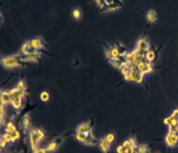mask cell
I'll return each instance as SVG.
<instances>
[{
    "mask_svg": "<svg viewBox=\"0 0 178 153\" xmlns=\"http://www.w3.org/2000/svg\"><path fill=\"white\" fill-rule=\"evenodd\" d=\"M1 64L5 68H13L16 66H20V58L17 56L5 57L1 59Z\"/></svg>",
    "mask_w": 178,
    "mask_h": 153,
    "instance_id": "1",
    "label": "cell"
},
{
    "mask_svg": "<svg viewBox=\"0 0 178 153\" xmlns=\"http://www.w3.org/2000/svg\"><path fill=\"white\" fill-rule=\"evenodd\" d=\"M29 141H30V145L31 150L33 151H37L38 149V139L37 138V134H36V129H31L29 131Z\"/></svg>",
    "mask_w": 178,
    "mask_h": 153,
    "instance_id": "2",
    "label": "cell"
},
{
    "mask_svg": "<svg viewBox=\"0 0 178 153\" xmlns=\"http://www.w3.org/2000/svg\"><path fill=\"white\" fill-rule=\"evenodd\" d=\"M164 140L169 147H175L178 144V135L176 133H167Z\"/></svg>",
    "mask_w": 178,
    "mask_h": 153,
    "instance_id": "3",
    "label": "cell"
},
{
    "mask_svg": "<svg viewBox=\"0 0 178 153\" xmlns=\"http://www.w3.org/2000/svg\"><path fill=\"white\" fill-rule=\"evenodd\" d=\"M136 49H138L142 52H146L147 51L149 50V44H148L147 38H139L136 41Z\"/></svg>",
    "mask_w": 178,
    "mask_h": 153,
    "instance_id": "4",
    "label": "cell"
},
{
    "mask_svg": "<svg viewBox=\"0 0 178 153\" xmlns=\"http://www.w3.org/2000/svg\"><path fill=\"white\" fill-rule=\"evenodd\" d=\"M0 102L3 105H7L11 103V98L9 91H1L0 92Z\"/></svg>",
    "mask_w": 178,
    "mask_h": 153,
    "instance_id": "5",
    "label": "cell"
},
{
    "mask_svg": "<svg viewBox=\"0 0 178 153\" xmlns=\"http://www.w3.org/2000/svg\"><path fill=\"white\" fill-rule=\"evenodd\" d=\"M39 58V53L36 51H31L30 53L25 55L23 58H20V61H30L37 62Z\"/></svg>",
    "mask_w": 178,
    "mask_h": 153,
    "instance_id": "6",
    "label": "cell"
},
{
    "mask_svg": "<svg viewBox=\"0 0 178 153\" xmlns=\"http://www.w3.org/2000/svg\"><path fill=\"white\" fill-rule=\"evenodd\" d=\"M30 44L31 48H32V51L38 52V50L41 49L43 46V41L41 40V38H34L30 40Z\"/></svg>",
    "mask_w": 178,
    "mask_h": 153,
    "instance_id": "7",
    "label": "cell"
},
{
    "mask_svg": "<svg viewBox=\"0 0 178 153\" xmlns=\"http://www.w3.org/2000/svg\"><path fill=\"white\" fill-rule=\"evenodd\" d=\"M91 130V125L89 123H80L77 129H76V133H81V134H84L85 132Z\"/></svg>",
    "mask_w": 178,
    "mask_h": 153,
    "instance_id": "8",
    "label": "cell"
},
{
    "mask_svg": "<svg viewBox=\"0 0 178 153\" xmlns=\"http://www.w3.org/2000/svg\"><path fill=\"white\" fill-rule=\"evenodd\" d=\"M16 88L18 90V92H19V96L23 98L26 95V92H25V84L23 80H19L17 82V84L16 85Z\"/></svg>",
    "mask_w": 178,
    "mask_h": 153,
    "instance_id": "9",
    "label": "cell"
},
{
    "mask_svg": "<svg viewBox=\"0 0 178 153\" xmlns=\"http://www.w3.org/2000/svg\"><path fill=\"white\" fill-rule=\"evenodd\" d=\"M32 51V48L30 46V41H26L23 44L21 47H20V52L23 54V56L27 55L28 53H30V52Z\"/></svg>",
    "mask_w": 178,
    "mask_h": 153,
    "instance_id": "10",
    "label": "cell"
},
{
    "mask_svg": "<svg viewBox=\"0 0 178 153\" xmlns=\"http://www.w3.org/2000/svg\"><path fill=\"white\" fill-rule=\"evenodd\" d=\"M110 145L111 144H109V142L104 138H101V140L99 141V147H100L101 151L104 153H107V151H109Z\"/></svg>",
    "mask_w": 178,
    "mask_h": 153,
    "instance_id": "11",
    "label": "cell"
},
{
    "mask_svg": "<svg viewBox=\"0 0 178 153\" xmlns=\"http://www.w3.org/2000/svg\"><path fill=\"white\" fill-rule=\"evenodd\" d=\"M11 106L13 109H15L17 111L20 110L23 106V98H17L16 99L12 100L11 103Z\"/></svg>",
    "mask_w": 178,
    "mask_h": 153,
    "instance_id": "12",
    "label": "cell"
},
{
    "mask_svg": "<svg viewBox=\"0 0 178 153\" xmlns=\"http://www.w3.org/2000/svg\"><path fill=\"white\" fill-rule=\"evenodd\" d=\"M17 130V127H16V125L12 122H8L6 123V125H5V132L10 133L11 135L14 132H16Z\"/></svg>",
    "mask_w": 178,
    "mask_h": 153,
    "instance_id": "13",
    "label": "cell"
},
{
    "mask_svg": "<svg viewBox=\"0 0 178 153\" xmlns=\"http://www.w3.org/2000/svg\"><path fill=\"white\" fill-rule=\"evenodd\" d=\"M146 17H147V19H148V22L153 23V22H155V21H156V18H157L156 12L154 11V10H150V11H148V12H147V14H146Z\"/></svg>",
    "mask_w": 178,
    "mask_h": 153,
    "instance_id": "14",
    "label": "cell"
},
{
    "mask_svg": "<svg viewBox=\"0 0 178 153\" xmlns=\"http://www.w3.org/2000/svg\"><path fill=\"white\" fill-rule=\"evenodd\" d=\"M59 138H58V140H56V141H53V142H51L48 145L46 146L45 148H46V151H47V152H52V151H54L56 149H57V147L58 145V140Z\"/></svg>",
    "mask_w": 178,
    "mask_h": 153,
    "instance_id": "15",
    "label": "cell"
},
{
    "mask_svg": "<svg viewBox=\"0 0 178 153\" xmlns=\"http://www.w3.org/2000/svg\"><path fill=\"white\" fill-rule=\"evenodd\" d=\"M1 138H3L7 144H12V143L16 142V140L13 138L12 135L10 134V133H6V132L3 133V134L1 135Z\"/></svg>",
    "mask_w": 178,
    "mask_h": 153,
    "instance_id": "16",
    "label": "cell"
},
{
    "mask_svg": "<svg viewBox=\"0 0 178 153\" xmlns=\"http://www.w3.org/2000/svg\"><path fill=\"white\" fill-rule=\"evenodd\" d=\"M145 57H146V61L148 62V63H151L156 58L155 52L152 51V50H148V51H147L145 52Z\"/></svg>",
    "mask_w": 178,
    "mask_h": 153,
    "instance_id": "17",
    "label": "cell"
},
{
    "mask_svg": "<svg viewBox=\"0 0 178 153\" xmlns=\"http://www.w3.org/2000/svg\"><path fill=\"white\" fill-rule=\"evenodd\" d=\"M111 50L112 56L114 58H118L119 57H121V51L118 46H111Z\"/></svg>",
    "mask_w": 178,
    "mask_h": 153,
    "instance_id": "18",
    "label": "cell"
},
{
    "mask_svg": "<svg viewBox=\"0 0 178 153\" xmlns=\"http://www.w3.org/2000/svg\"><path fill=\"white\" fill-rule=\"evenodd\" d=\"M83 144L85 145H97V141H96V139L94 138V136L91 135V136H89V137H86L85 138V141H84Z\"/></svg>",
    "mask_w": 178,
    "mask_h": 153,
    "instance_id": "19",
    "label": "cell"
},
{
    "mask_svg": "<svg viewBox=\"0 0 178 153\" xmlns=\"http://www.w3.org/2000/svg\"><path fill=\"white\" fill-rule=\"evenodd\" d=\"M123 61L120 58H115L114 60L111 61V64L115 68L121 70L123 68Z\"/></svg>",
    "mask_w": 178,
    "mask_h": 153,
    "instance_id": "20",
    "label": "cell"
},
{
    "mask_svg": "<svg viewBox=\"0 0 178 153\" xmlns=\"http://www.w3.org/2000/svg\"><path fill=\"white\" fill-rule=\"evenodd\" d=\"M152 70H153L152 64L147 62V63H146V65H145V68L142 70L141 73L143 75V76H144V75H147V74H149L150 72H152Z\"/></svg>",
    "mask_w": 178,
    "mask_h": 153,
    "instance_id": "21",
    "label": "cell"
},
{
    "mask_svg": "<svg viewBox=\"0 0 178 153\" xmlns=\"http://www.w3.org/2000/svg\"><path fill=\"white\" fill-rule=\"evenodd\" d=\"M9 92H10V94H11V101H12V100L16 99V98H21V97L19 96V92H18V90H17L16 87L12 88V89H11Z\"/></svg>",
    "mask_w": 178,
    "mask_h": 153,
    "instance_id": "22",
    "label": "cell"
},
{
    "mask_svg": "<svg viewBox=\"0 0 178 153\" xmlns=\"http://www.w3.org/2000/svg\"><path fill=\"white\" fill-rule=\"evenodd\" d=\"M21 124H22L23 128L24 130H26V129L29 128V126H30V118L28 117L27 115L24 116L22 118V120H21Z\"/></svg>",
    "mask_w": 178,
    "mask_h": 153,
    "instance_id": "23",
    "label": "cell"
},
{
    "mask_svg": "<svg viewBox=\"0 0 178 153\" xmlns=\"http://www.w3.org/2000/svg\"><path fill=\"white\" fill-rule=\"evenodd\" d=\"M40 99L43 102H48L50 99V93L47 91H43L40 93Z\"/></svg>",
    "mask_w": 178,
    "mask_h": 153,
    "instance_id": "24",
    "label": "cell"
},
{
    "mask_svg": "<svg viewBox=\"0 0 178 153\" xmlns=\"http://www.w3.org/2000/svg\"><path fill=\"white\" fill-rule=\"evenodd\" d=\"M136 72H133V71H130L127 75L123 76L124 79L126 81H135V78H136Z\"/></svg>",
    "mask_w": 178,
    "mask_h": 153,
    "instance_id": "25",
    "label": "cell"
},
{
    "mask_svg": "<svg viewBox=\"0 0 178 153\" xmlns=\"http://www.w3.org/2000/svg\"><path fill=\"white\" fill-rule=\"evenodd\" d=\"M36 129V134H37V138L38 139V141H42L44 138H45V132L44 130H42L41 129H38V128H35Z\"/></svg>",
    "mask_w": 178,
    "mask_h": 153,
    "instance_id": "26",
    "label": "cell"
},
{
    "mask_svg": "<svg viewBox=\"0 0 178 153\" xmlns=\"http://www.w3.org/2000/svg\"><path fill=\"white\" fill-rule=\"evenodd\" d=\"M105 56H106L107 59H108L110 62L115 59V58H113V56H112L111 47H107V48H105Z\"/></svg>",
    "mask_w": 178,
    "mask_h": 153,
    "instance_id": "27",
    "label": "cell"
},
{
    "mask_svg": "<svg viewBox=\"0 0 178 153\" xmlns=\"http://www.w3.org/2000/svg\"><path fill=\"white\" fill-rule=\"evenodd\" d=\"M143 79H144V76L142 74L141 72L137 71L136 74V78H135L134 82H136V84H141V83H142Z\"/></svg>",
    "mask_w": 178,
    "mask_h": 153,
    "instance_id": "28",
    "label": "cell"
},
{
    "mask_svg": "<svg viewBox=\"0 0 178 153\" xmlns=\"http://www.w3.org/2000/svg\"><path fill=\"white\" fill-rule=\"evenodd\" d=\"M136 153H148V149L146 145H139L136 148Z\"/></svg>",
    "mask_w": 178,
    "mask_h": 153,
    "instance_id": "29",
    "label": "cell"
},
{
    "mask_svg": "<svg viewBox=\"0 0 178 153\" xmlns=\"http://www.w3.org/2000/svg\"><path fill=\"white\" fill-rule=\"evenodd\" d=\"M146 63H147V61H143V60H142V61L138 62V63L136 64V69H137V71L141 72L142 70L145 68Z\"/></svg>",
    "mask_w": 178,
    "mask_h": 153,
    "instance_id": "30",
    "label": "cell"
},
{
    "mask_svg": "<svg viewBox=\"0 0 178 153\" xmlns=\"http://www.w3.org/2000/svg\"><path fill=\"white\" fill-rule=\"evenodd\" d=\"M85 138H86V137L84 136V134H81V133H76V134H75V138H76L78 142L82 143V144L84 143Z\"/></svg>",
    "mask_w": 178,
    "mask_h": 153,
    "instance_id": "31",
    "label": "cell"
},
{
    "mask_svg": "<svg viewBox=\"0 0 178 153\" xmlns=\"http://www.w3.org/2000/svg\"><path fill=\"white\" fill-rule=\"evenodd\" d=\"M72 16H73L75 19H79L81 17V11L78 8L75 9L72 11Z\"/></svg>",
    "mask_w": 178,
    "mask_h": 153,
    "instance_id": "32",
    "label": "cell"
},
{
    "mask_svg": "<svg viewBox=\"0 0 178 153\" xmlns=\"http://www.w3.org/2000/svg\"><path fill=\"white\" fill-rule=\"evenodd\" d=\"M104 138L109 142V144H111V143L114 142V140H115V135L113 133H108V134L105 135Z\"/></svg>",
    "mask_w": 178,
    "mask_h": 153,
    "instance_id": "33",
    "label": "cell"
},
{
    "mask_svg": "<svg viewBox=\"0 0 178 153\" xmlns=\"http://www.w3.org/2000/svg\"><path fill=\"white\" fill-rule=\"evenodd\" d=\"M5 105H0V120H1V124L3 125V123L5 122V118H4V116H5Z\"/></svg>",
    "mask_w": 178,
    "mask_h": 153,
    "instance_id": "34",
    "label": "cell"
},
{
    "mask_svg": "<svg viewBox=\"0 0 178 153\" xmlns=\"http://www.w3.org/2000/svg\"><path fill=\"white\" fill-rule=\"evenodd\" d=\"M170 126H173V127H177L178 126V119H176V118H175V117H172L171 116H170ZM169 125V126H170Z\"/></svg>",
    "mask_w": 178,
    "mask_h": 153,
    "instance_id": "35",
    "label": "cell"
},
{
    "mask_svg": "<svg viewBox=\"0 0 178 153\" xmlns=\"http://www.w3.org/2000/svg\"><path fill=\"white\" fill-rule=\"evenodd\" d=\"M128 140H129V142H130V147L135 148V149L136 150V148H137V145H136V140H135V139L132 138H129Z\"/></svg>",
    "mask_w": 178,
    "mask_h": 153,
    "instance_id": "36",
    "label": "cell"
},
{
    "mask_svg": "<svg viewBox=\"0 0 178 153\" xmlns=\"http://www.w3.org/2000/svg\"><path fill=\"white\" fill-rule=\"evenodd\" d=\"M123 153H136V150L132 147H129V148H124V151Z\"/></svg>",
    "mask_w": 178,
    "mask_h": 153,
    "instance_id": "37",
    "label": "cell"
},
{
    "mask_svg": "<svg viewBox=\"0 0 178 153\" xmlns=\"http://www.w3.org/2000/svg\"><path fill=\"white\" fill-rule=\"evenodd\" d=\"M12 137H13V138L15 139L16 141H17V140H18V139L20 138V137H21V135H20V132H19L18 130H17L16 132H14V133L12 134Z\"/></svg>",
    "mask_w": 178,
    "mask_h": 153,
    "instance_id": "38",
    "label": "cell"
},
{
    "mask_svg": "<svg viewBox=\"0 0 178 153\" xmlns=\"http://www.w3.org/2000/svg\"><path fill=\"white\" fill-rule=\"evenodd\" d=\"M163 123L165 124V125H170V117H166L164 119H163Z\"/></svg>",
    "mask_w": 178,
    "mask_h": 153,
    "instance_id": "39",
    "label": "cell"
},
{
    "mask_svg": "<svg viewBox=\"0 0 178 153\" xmlns=\"http://www.w3.org/2000/svg\"><path fill=\"white\" fill-rule=\"evenodd\" d=\"M123 151H124V147L123 146V145L117 147V153H123Z\"/></svg>",
    "mask_w": 178,
    "mask_h": 153,
    "instance_id": "40",
    "label": "cell"
},
{
    "mask_svg": "<svg viewBox=\"0 0 178 153\" xmlns=\"http://www.w3.org/2000/svg\"><path fill=\"white\" fill-rule=\"evenodd\" d=\"M170 116L172 117H175V118L178 119V109L174 110V111H172V113H171Z\"/></svg>",
    "mask_w": 178,
    "mask_h": 153,
    "instance_id": "41",
    "label": "cell"
},
{
    "mask_svg": "<svg viewBox=\"0 0 178 153\" xmlns=\"http://www.w3.org/2000/svg\"><path fill=\"white\" fill-rule=\"evenodd\" d=\"M33 153H47V151H46V148H39L37 151H33Z\"/></svg>",
    "mask_w": 178,
    "mask_h": 153,
    "instance_id": "42",
    "label": "cell"
},
{
    "mask_svg": "<svg viewBox=\"0 0 178 153\" xmlns=\"http://www.w3.org/2000/svg\"><path fill=\"white\" fill-rule=\"evenodd\" d=\"M6 145H7V143H6L3 138H1V139H0V147H1V148H5V147H6Z\"/></svg>",
    "mask_w": 178,
    "mask_h": 153,
    "instance_id": "43",
    "label": "cell"
},
{
    "mask_svg": "<svg viewBox=\"0 0 178 153\" xmlns=\"http://www.w3.org/2000/svg\"><path fill=\"white\" fill-rule=\"evenodd\" d=\"M175 128L176 127H173V126H168V133H176L175 132Z\"/></svg>",
    "mask_w": 178,
    "mask_h": 153,
    "instance_id": "44",
    "label": "cell"
},
{
    "mask_svg": "<svg viewBox=\"0 0 178 153\" xmlns=\"http://www.w3.org/2000/svg\"><path fill=\"white\" fill-rule=\"evenodd\" d=\"M119 6H108V11H114L116 10H117Z\"/></svg>",
    "mask_w": 178,
    "mask_h": 153,
    "instance_id": "45",
    "label": "cell"
},
{
    "mask_svg": "<svg viewBox=\"0 0 178 153\" xmlns=\"http://www.w3.org/2000/svg\"><path fill=\"white\" fill-rule=\"evenodd\" d=\"M122 145H123V146L124 148H129V147H130V142H129V140L127 139V140H125Z\"/></svg>",
    "mask_w": 178,
    "mask_h": 153,
    "instance_id": "46",
    "label": "cell"
},
{
    "mask_svg": "<svg viewBox=\"0 0 178 153\" xmlns=\"http://www.w3.org/2000/svg\"><path fill=\"white\" fill-rule=\"evenodd\" d=\"M154 153H156V152H154Z\"/></svg>",
    "mask_w": 178,
    "mask_h": 153,
    "instance_id": "47",
    "label": "cell"
}]
</instances>
